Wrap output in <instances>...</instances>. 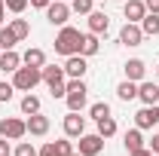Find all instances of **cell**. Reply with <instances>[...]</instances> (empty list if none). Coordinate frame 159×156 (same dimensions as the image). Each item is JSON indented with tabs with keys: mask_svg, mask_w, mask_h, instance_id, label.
Here are the masks:
<instances>
[{
	"mask_svg": "<svg viewBox=\"0 0 159 156\" xmlns=\"http://www.w3.org/2000/svg\"><path fill=\"white\" fill-rule=\"evenodd\" d=\"M80 43H83V34H80L77 28L64 25L58 31V37H55V52H58V55H77Z\"/></svg>",
	"mask_w": 159,
	"mask_h": 156,
	"instance_id": "6da1fadb",
	"label": "cell"
},
{
	"mask_svg": "<svg viewBox=\"0 0 159 156\" xmlns=\"http://www.w3.org/2000/svg\"><path fill=\"white\" fill-rule=\"evenodd\" d=\"M40 74H43V83L49 86V92H52V98H64L67 95V83H64V67H49V64H43L40 67Z\"/></svg>",
	"mask_w": 159,
	"mask_h": 156,
	"instance_id": "7a4b0ae2",
	"label": "cell"
},
{
	"mask_svg": "<svg viewBox=\"0 0 159 156\" xmlns=\"http://www.w3.org/2000/svg\"><path fill=\"white\" fill-rule=\"evenodd\" d=\"M86 98H89L86 83H83V80H70V83H67V95H64L67 110H83V107H86Z\"/></svg>",
	"mask_w": 159,
	"mask_h": 156,
	"instance_id": "3957f363",
	"label": "cell"
},
{
	"mask_svg": "<svg viewBox=\"0 0 159 156\" xmlns=\"http://www.w3.org/2000/svg\"><path fill=\"white\" fill-rule=\"evenodd\" d=\"M40 80H43L40 67H28V64H25V67H19V71L12 74V86H16V89H21V92H31Z\"/></svg>",
	"mask_w": 159,
	"mask_h": 156,
	"instance_id": "277c9868",
	"label": "cell"
},
{
	"mask_svg": "<svg viewBox=\"0 0 159 156\" xmlns=\"http://www.w3.org/2000/svg\"><path fill=\"white\" fill-rule=\"evenodd\" d=\"M0 135L9 138V141H19V138L28 135V122L16 119V117H6V119H0Z\"/></svg>",
	"mask_w": 159,
	"mask_h": 156,
	"instance_id": "5b68a950",
	"label": "cell"
},
{
	"mask_svg": "<svg viewBox=\"0 0 159 156\" xmlns=\"http://www.w3.org/2000/svg\"><path fill=\"white\" fill-rule=\"evenodd\" d=\"M67 16H70V6L64 3V0H52L49 6H46V19H49V25H67Z\"/></svg>",
	"mask_w": 159,
	"mask_h": 156,
	"instance_id": "8992f818",
	"label": "cell"
},
{
	"mask_svg": "<svg viewBox=\"0 0 159 156\" xmlns=\"http://www.w3.org/2000/svg\"><path fill=\"white\" fill-rule=\"evenodd\" d=\"M156 122H159V107L156 104H144L138 113H135V126H138L141 132H144V129H153Z\"/></svg>",
	"mask_w": 159,
	"mask_h": 156,
	"instance_id": "52a82bcc",
	"label": "cell"
},
{
	"mask_svg": "<svg viewBox=\"0 0 159 156\" xmlns=\"http://www.w3.org/2000/svg\"><path fill=\"white\" fill-rule=\"evenodd\" d=\"M141 40H144L141 25L138 21H125L122 31H119V43H122V46H141Z\"/></svg>",
	"mask_w": 159,
	"mask_h": 156,
	"instance_id": "ba28073f",
	"label": "cell"
},
{
	"mask_svg": "<svg viewBox=\"0 0 159 156\" xmlns=\"http://www.w3.org/2000/svg\"><path fill=\"white\" fill-rule=\"evenodd\" d=\"M101 150H104V138H101L98 132H95V135H86V132L80 135V153L83 156H98Z\"/></svg>",
	"mask_w": 159,
	"mask_h": 156,
	"instance_id": "9c48e42d",
	"label": "cell"
},
{
	"mask_svg": "<svg viewBox=\"0 0 159 156\" xmlns=\"http://www.w3.org/2000/svg\"><path fill=\"white\" fill-rule=\"evenodd\" d=\"M86 71H89V64H86V58L83 55H67V61H64V77H70V80H83L86 77Z\"/></svg>",
	"mask_w": 159,
	"mask_h": 156,
	"instance_id": "30bf717a",
	"label": "cell"
},
{
	"mask_svg": "<svg viewBox=\"0 0 159 156\" xmlns=\"http://www.w3.org/2000/svg\"><path fill=\"white\" fill-rule=\"evenodd\" d=\"M61 126H64V135L67 138H80L83 132H86V117H80V110H70Z\"/></svg>",
	"mask_w": 159,
	"mask_h": 156,
	"instance_id": "8fae6325",
	"label": "cell"
},
{
	"mask_svg": "<svg viewBox=\"0 0 159 156\" xmlns=\"http://www.w3.org/2000/svg\"><path fill=\"white\" fill-rule=\"evenodd\" d=\"M25 122H28V132H31L34 138H43L46 132H49V117H43V113H31Z\"/></svg>",
	"mask_w": 159,
	"mask_h": 156,
	"instance_id": "7c38bea8",
	"label": "cell"
},
{
	"mask_svg": "<svg viewBox=\"0 0 159 156\" xmlns=\"http://www.w3.org/2000/svg\"><path fill=\"white\" fill-rule=\"evenodd\" d=\"M21 67V55L16 49H3L0 52V71H6V74H16Z\"/></svg>",
	"mask_w": 159,
	"mask_h": 156,
	"instance_id": "4fadbf2b",
	"label": "cell"
},
{
	"mask_svg": "<svg viewBox=\"0 0 159 156\" xmlns=\"http://www.w3.org/2000/svg\"><path fill=\"white\" fill-rule=\"evenodd\" d=\"M122 12H125V21H141L147 16V6H144V0H125Z\"/></svg>",
	"mask_w": 159,
	"mask_h": 156,
	"instance_id": "5bb4252c",
	"label": "cell"
},
{
	"mask_svg": "<svg viewBox=\"0 0 159 156\" xmlns=\"http://www.w3.org/2000/svg\"><path fill=\"white\" fill-rule=\"evenodd\" d=\"M107 28H110V16L107 12H89V31L92 34H107Z\"/></svg>",
	"mask_w": 159,
	"mask_h": 156,
	"instance_id": "9a60e30c",
	"label": "cell"
},
{
	"mask_svg": "<svg viewBox=\"0 0 159 156\" xmlns=\"http://www.w3.org/2000/svg\"><path fill=\"white\" fill-rule=\"evenodd\" d=\"M138 98L144 101V104H159V86H156V83H144V80H141Z\"/></svg>",
	"mask_w": 159,
	"mask_h": 156,
	"instance_id": "2e32d148",
	"label": "cell"
},
{
	"mask_svg": "<svg viewBox=\"0 0 159 156\" xmlns=\"http://www.w3.org/2000/svg\"><path fill=\"white\" fill-rule=\"evenodd\" d=\"M144 74H147V64H144L141 58H129V61H125V80L141 83V80H144Z\"/></svg>",
	"mask_w": 159,
	"mask_h": 156,
	"instance_id": "e0dca14e",
	"label": "cell"
},
{
	"mask_svg": "<svg viewBox=\"0 0 159 156\" xmlns=\"http://www.w3.org/2000/svg\"><path fill=\"white\" fill-rule=\"evenodd\" d=\"M98 49H101V43H98V34H92V31H89V34H83V43H80V55H83V58L95 55Z\"/></svg>",
	"mask_w": 159,
	"mask_h": 156,
	"instance_id": "ac0fdd59",
	"label": "cell"
},
{
	"mask_svg": "<svg viewBox=\"0 0 159 156\" xmlns=\"http://www.w3.org/2000/svg\"><path fill=\"white\" fill-rule=\"evenodd\" d=\"M21 64H28V67H43V64H46V52L34 46V49H28V52L21 55Z\"/></svg>",
	"mask_w": 159,
	"mask_h": 156,
	"instance_id": "d6986e66",
	"label": "cell"
},
{
	"mask_svg": "<svg viewBox=\"0 0 159 156\" xmlns=\"http://www.w3.org/2000/svg\"><path fill=\"white\" fill-rule=\"evenodd\" d=\"M116 95L122 98V101H132V98H138V83L135 80H122L116 86Z\"/></svg>",
	"mask_w": 159,
	"mask_h": 156,
	"instance_id": "ffe728a7",
	"label": "cell"
},
{
	"mask_svg": "<svg viewBox=\"0 0 159 156\" xmlns=\"http://www.w3.org/2000/svg\"><path fill=\"white\" fill-rule=\"evenodd\" d=\"M122 141H125V150H129V153L144 147V135H141V129H138V126H135L132 132H125V138H122Z\"/></svg>",
	"mask_w": 159,
	"mask_h": 156,
	"instance_id": "44dd1931",
	"label": "cell"
},
{
	"mask_svg": "<svg viewBox=\"0 0 159 156\" xmlns=\"http://www.w3.org/2000/svg\"><path fill=\"white\" fill-rule=\"evenodd\" d=\"M141 31L150 34V37H156V34H159V16H156V12H147V16L141 19Z\"/></svg>",
	"mask_w": 159,
	"mask_h": 156,
	"instance_id": "7402d4cb",
	"label": "cell"
},
{
	"mask_svg": "<svg viewBox=\"0 0 159 156\" xmlns=\"http://www.w3.org/2000/svg\"><path fill=\"white\" fill-rule=\"evenodd\" d=\"M98 135L107 141V138H113L116 135V119L113 117H104V119H98Z\"/></svg>",
	"mask_w": 159,
	"mask_h": 156,
	"instance_id": "603a6c76",
	"label": "cell"
},
{
	"mask_svg": "<svg viewBox=\"0 0 159 156\" xmlns=\"http://www.w3.org/2000/svg\"><path fill=\"white\" fill-rule=\"evenodd\" d=\"M21 113H28V117H31V113H40V98L28 92V95L21 98Z\"/></svg>",
	"mask_w": 159,
	"mask_h": 156,
	"instance_id": "cb8c5ba5",
	"label": "cell"
},
{
	"mask_svg": "<svg viewBox=\"0 0 159 156\" xmlns=\"http://www.w3.org/2000/svg\"><path fill=\"white\" fill-rule=\"evenodd\" d=\"M89 113H92V119L98 122V119H104V117H110V104L107 101H95L92 107H89Z\"/></svg>",
	"mask_w": 159,
	"mask_h": 156,
	"instance_id": "d4e9b609",
	"label": "cell"
},
{
	"mask_svg": "<svg viewBox=\"0 0 159 156\" xmlns=\"http://www.w3.org/2000/svg\"><path fill=\"white\" fill-rule=\"evenodd\" d=\"M9 28H12V34H16L19 40H25L28 34H31V25H28V19H12V25H9Z\"/></svg>",
	"mask_w": 159,
	"mask_h": 156,
	"instance_id": "484cf974",
	"label": "cell"
},
{
	"mask_svg": "<svg viewBox=\"0 0 159 156\" xmlns=\"http://www.w3.org/2000/svg\"><path fill=\"white\" fill-rule=\"evenodd\" d=\"M19 43V37L12 34V28H0V49H12Z\"/></svg>",
	"mask_w": 159,
	"mask_h": 156,
	"instance_id": "4316f807",
	"label": "cell"
},
{
	"mask_svg": "<svg viewBox=\"0 0 159 156\" xmlns=\"http://www.w3.org/2000/svg\"><path fill=\"white\" fill-rule=\"evenodd\" d=\"M92 3H95V0H70V9L80 12V16H89V12H92Z\"/></svg>",
	"mask_w": 159,
	"mask_h": 156,
	"instance_id": "83f0119b",
	"label": "cell"
},
{
	"mask_svg": "<svg viewBox=\"0 0 159 156\" xmlns=\"http://www.w3.org/2000/svg\"><path fill=\"white\" fill-rule=\"evenodd\" d=\"M28 3H31V0H3V6H6L9 12H16V16H21V12L28 9Z\"/></svg>",
	"mask_w": 159,
	"mask_h": 156,
	"instance_id": "f1b7e54d",
	"label": "cell"
},
{
	"mask_svg": "<svg viewBox=\"0 0 159 156\" xmlns=\"http://www.w3.org/2000/svg\"><path fill=\"white\" fill-rule=\"evenodd\" d=\"M12 156H37V147H34V144H28V141H21L19 147L12 150Z\"/></svg>",
	"mask_w": 159,
	"mask_h": 156,
	"instance_id": "f546056e",
	"label": "cell"
},
{
	"mask_svg": "<svg viewBox=\"0 0 159 156\" xmlns=\"http://www.w3.org/2000/svg\"><path fill=\"white\" fill-rule=\"evenodd\" d=\"M37 156H61V150H58L55 141H49V144H43V147L37 150Z\"/></svg>",
	"mask_w": 159,
	"mask_h": 156,
	"instance_id": "4dcf8cb0",
	"label": "cell"
},
{
	"mask_svg": "<svg viewBox=\"0 0 159 156\" xmlns=\"http://www.w3.org/2000/svg\"><path fill=\"white\" fill-rule=\"evenodd\" d=\"M12 92H16V86H12V83H0V101H9Z\"/></svg>",
	"mask_w": 159,
	"mask_h": 156,
	"instance_id": "1f68e13d",
	"label": "cell"
},
{
	"mask_svg": "<svg viewBox=\"0 0 159 156\" xmlns=\"http://www.w3.org/2000/svg\"><path fill=\"white\" fill-rule=\"evenodd\" d=\"M55 144H58V150H61V156H70V153H74V144H70V141H67V138H61V141H55Z\"/></svg>",
	"mask_w": 159,
	"mask_h": 156,
	"instance_id": "d6a6232c",
	"label": "cell"
},
{
	"mask_svg": "<svg viewBox=\"0 0 159 156\" xmlns=\"http://www.w3.org/2000/svg\"><path fill=\"white\" fill-rule=\"evenodd\" d=\"M0 156H12V147H9V138L0 135Z\"/></svg>",
	"mask_w": 159,
	"mask_h": 156,
	"instance_id": "836d02e7",
	"label": "cell"
},
{
	"mask_svg": "<svg viewBox=\"0 0 159 156\" xmlns=\"http://www.w3.org/2000/svg\"><path fill=\"white\" fill-rule=\"evenodd\" d=\"M144 6H147V12H156L159 16V0H144Z\"/></svg>",
	"mask_w": 159,
	"mask_h": 156,
	"instance_id": "e575fe53",
	"label": "cell"
},
{
	"mask_svg": "<svg viewBox=\"0 0 159 156\" xmlns=\"http://www.w3.org/2000/svg\"><path fill=\"white\" fill-rule=\"evenodd\" d=\"M49 3H52V0H31V6H37V9H46Z\"/></svg>",
	"mask_w": 159,
	"mask_h": 156,
	"instance_id": "d590c367",
	"label": "cell"
},
{
	"mask_svg": "<svg viewBox=\"0 0 159 156\" xmlns=\"http://www.w3.org/2000/svg\"><path fill=\"white\" fill-rule=\"evenodd\" d=\"M150 147H153V153H159V135H153V141H150Z\"/></svg>",
	"mask_w": 159,
	"mask_h": 156,
	"instance_id": "8d00e7d4",
	"label": "cell"
},
{
	"mask_svg": "<svg viewBox=\"0 0 159 156\" xmlns=\"http://www.w3.org/2000/svg\"><path fill=\"white\" fill-rule=\"evenodd\" d=\"M3 9H6V6H0V25H3Z\"/></svg>",
	"mask_w": 159,
	"mask_h": 156,
	"instance_id": "74e56055",
	"label": "cell"
},
{
	"mask_svg": "<svg viewBox=\"0 0 159 156\" xmlns=\"http://www.w3.org/2000/svg\"><path fill=\"white\" fill-rule=\"evenodd\" d=\"M70 156H83V153H70Z\"/></svg>",
	"mask_w": 159,
	"mask_h": 156,
	"instance_id": "f35d334b",
	"label": "cell"
},
{
	"mask_svg": "<svg viewBox=\"0 0 159 156\" xmlns=\"http://www.w3.org/2000/svg\"><path fill=\"white\" fill-rule=\"evenodd\" d=\"M116 3H125V0H116Z\"/></svg>",
	"mask_w": 159,
	"mask_h": 156,
	"instance_id": "ab89813d",
	"label": "cell"
},
{
	"mask_svg": "<svg viewBox=\"0 0 159 156\" xmlns=\"http://www.w3.org/2000/svg\"><path fill=\"white\" fill-rule=\"evenodd\" d=\"M156 77H159V67H156Z\"/></svg>",
	"mask_w": 159,
	"mask_h": 156,
	"instance_id": "60d3db41",
	"label": "cell"
},
{
	"mask_svg": "<svg viewBox=\"0 0 159 156\" xmlns=\"http://www.w3.org/2000/svg\"><path fill=\"white\" fill-rule=\"evenodd\" d=\"M0 6H3V0H0Z\"/></svg>",
	"mask_w": 159,
	"mask_h": 156,
	"instance_id": "b9f144b4",
	"label": "cell"
},
{
	"mask_svg": "<svg viewBox=\"0 0 159 156\" xmlns=\"http://www.w3.org/2000/svg\"><path fill=\"white\" fill-rule=\"evenodd\" d=\"M64 3H70V0H64Z\"/></svg>",
	"mask_w": 159,
	"mask_h": 156,
	"instance_id": "7bdbcfd3",
	"label": "cell"
}]
</instances>
